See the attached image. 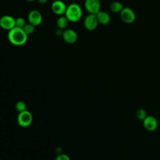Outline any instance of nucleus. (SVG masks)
I'll use <instances>...</instances> for the list:
<instances>
[{
	"instance_id": "obj_20",
	"label": "nucleus",
	"mask_w": 160,
	"mask_h": 160,
	"mask_svg": "<svg viewBox=\"0 0 160 160\" xmlns=\"http://www.w3.org/2000/svg\"><path fill=\"white\" fill-rule=\"evenodd\" d=\"M63 32H64L63 29H60V28H58V29H56V35H57V36H62Z\"/></svg>"
},
{
	"instance_id": "obj_14",
	"label": "nucleus",
	"mask_w": 160,
	"mask_h": 160,
	"mask_svg": "<svg viewBox=\"0 0 160 160\" xmlns=\"http://www.w3.org/2000/svg\"><path fill=\"white\" fill-rule=\"evenodd\" d=\"M124 8L122 4L118 1H114L110 5V9L113 12H120Z\"/></svg>"
},
{
	"instance_id": "obj_21",
	"label": "nucleus",
	"mask_w": 160,
	"mask_h": 160,
	"mask_svg": "<svg viewBox=\"0 0 160 160\" xmlns=\"http://www.w3.org/2000/svg\"><path fill=\"white\" fill-rule=\"evenodd\" d=\"M48 0H38V1L40 3V4H46L47 2H48Z\"/></svg>"
},
{
	"instance_id": "obj_13",
	"label": "nucleus",
	"mask_w": 160,
	"mask_h": 160,
	"mask_svg": "<svg viewBox=\"0 0 160 160\" xmlns=\"http://www.w3.org/2000/svg\"><path fill=\"white\" fill-rule=\"evenodd\" d=\"M69 23V21L67 19V18L64 16H61L60 17H59V18L57 19L56 21V24L57 26L58 27V28L64 29H65Z\"/></svg>"
},
{
	"instance_id": "obj_11",
	"label": "nucleus",
	"mask_w": 160,
	"mask_h": 160,
	"mask_svg": "<svg viewBox=\"0 0 160 160\" xmlns=\"http://www.w3.org/2000/svg\"><path fill=\"white\" fill-rule=\"evenodd\" d=\"M143 125L145 129L148 131H152L157 128L158 121L154 117L152 116H146V118L143 120Z\"/></svg>"
},
{
	"instance_id": "obj_7",
	"label": "nucleus",
	"mask_w": 160,
	"mask_h": 160,
	"mask_svg": "<svg viewBox=\"0 0 160 160\" xmlns=\"http://www.w3.org/2000/svg\"><path fill=\"white\" fill-rule=\"evenodd\" d=\"M84 6L89 14H96L101 9L100 0H86Z\"/></svg>"
},
{
	"instance_id": "obj_17",
	"label": "nucleus",
	"mask_w": 160,
	"mask_h": 160,
	"mask_svg": "<svg viewBox=\"0 0 160 160\" xmlns=\"http://www.w3.org/2000/svg\"><path fill=\"white\" fill-rule=\"evenodd\" d=\"M146 111L142 109H139L136 111V117L138 119L144 120L146 117Z\"/></svg>"
},
{
	"instance_id": "obj_10",
	"label": "nucleus",
	"mask_w": 160,
	"mask_h": 160,
	"mask_svg": "<svg viewBox=\"0 0 160 160\" xmlns=\"http://www.w3.org/2000/svg\"><path fill=\"white\" fill-rule=\"evenodd\" d=\"M62 37L64 41L68 44H73L78 40L77 32L71 29H67L64 30Z\"/></svg>"
},
{
	"instance_id": "obj_12",
	"label": "nucleus",
	"mask_w": 160,
	"mask_h": 160,
	"mask_svg": "<svg viewBox=\"0 0 160 160\" xmlns=\"http://www.w3.org/2000/svg\"><path fill=\"white\" fill-rule=\"evenodd\" d=\"M96 17L98 21V22L102 24V25H106L109 23L111 21V17L109 14L104 11H99L96 14Z\"/></svg>"
},
{
	"instance_id": "obj_22",
	"label": "nucleus",
	"mask_w": 160,
	"mask_h": 160,
	"mask_svg": "<svg viewBox=\"0 0 160 160\" xmlns=\"http://www.w3.org/2000/svg\"><path fill=\"white\" fill-rule=\"evenodd\" d=\"M26 1H28V2H33V1H36V0H26Z\"/></svg>"
},
{
	"instance_id": "obj_18",
	"label": "nucleus",
	"mask_w": 160,
	"mask_h": 160,
	"mask_svg": "<svg viewBox=\"0 0 160 160\" xmlns=\"http://www.w3.org/2000/svg\"><path fill=\"white\" fill-rule=\"evenodd\" d=\"M26 104L22 102V101H19L17 102L16 105V109L20 112L24 111L26 110Z\"/></svg>"
},
{
	"instance_id": "obj_8",
	"label": "nucleus",
	"mask_w": 160,
	"mask_h": 160,
	"mask_svg": "<svg viewBox=\"0 0 160 160\" xmlns=\"http://www.w3.org/2000/svg\"><path fill=\"white\" fill-rule=\"evenodd\" d=\"M66 9V4L61 0H56L51 4V9L56 15L62 16V14H64Z\"/></svg>"
},
{
	"instance_id": "obj_6",
	"label": "nucleus",
	"mask_w": 160,
	"mask_h": 160,
	"mask_svg": "<svg viewBox=\"0 0 160 160\" xmlns=\"http://www.w3.org/2000/svg\"><path fill=\"white\" fill-rule=\"evenodd\" d=\"M0 27L5 30H11L15 27V19L9 15L2 16L0 18Z\"/></svg>"
},
{
	"instance_id": "obj_2",
	"label": "nucleus",
	"mask_w": 160,
	"mask_h": 160,
	"mask_svg": "<svg viewBox=\"0 0 160 160\" xmlns=\"http://www.w3.org/2000/svg\"><path fill=\"white\" fill-rule=\"evenodd\" d=\"M64 15L69 21L75 22L79 21L82 18V10L78 4L71 3L67 6Z\"/></svg>"
},
{
	"instance_id": "obj_9",
	"label": "nucleus",
	"mask_w": 160,
	"mask_h": 160,
	"mask_svg": "<svg viewBox=\"0 0 160 160\" xmlns=\"http://www.w3.org/2000/svg\"><path fill=\"white\" fill-rule=\"evenodd\" d=\"M28 20L29 23L35 27L39 26L42 21V16L41 13L38 10H32L28 14Z\"/></svg>"
},
{
	"instance_id": "obj_4",
	"label": "nucleus",
	"mask_w": 160,
	"mask_h": 160,
	"mask_svg": "<svg viewBox=\"0 0 160 160\" xmlns=\"http://www.w3.org/2000/svg\"><path fill=\"white\" fill-rule=\"evenodd\" d=\"M32 121V116L28 111L20 112L18 117V122L22 127H27L29 126Z\"/></svg>"
},
{
	"instance_id": "obj_16",
	"label": "nucleus",
	"mask_w": 160,
	"mask_h": 160,
	"mask_svg": "<svg viewBox=\"0 0 160 160\" xmlns=\"http://www.w3.org/2000/svg\"><path fill=\"white\" fill-rule=\"evenodd\" d=\"M26 22L25 19L23 18L19 17L15 19V26L20 28H23V27L26 25Z\"/></svg>"
},
{
	"instance_id": "obj_19",
	"label": "nucleus",
	"mask_w": 160,
	"mask_h": 160,
	"mask_svg": "<svg viewBox=\"0 0 160 160\" xmlns=\"http://www.w3.org/2000/svg\"><path fill=\"white\" fill-rule=\"evenodd\" d=\"M56 160H70V159L67 155L62 154L58 156Z\"/></svg>"
},
{
	"instance_id": "obj_15",
	"label": "nucleus",
	"mask_w": 160,
	"mask_h": 160,
	"mask_svg": "<svg viewBox=\"0 0 160 160\" xmlns=\"http://www.w3.org/2000/svg\"><path fill=\"white\" fill-rule=\"evenodd\" d=\"M22 29H23V31H24V32L27 35H29V34H32L34 31L35 26L34 25L31 24V23L26 24V25L23 27Z\"/></svg>"
},
{
	"instance_id": "obj_3",
	"label": "nucleus",
	"mask_w": 160,
	"mask_h": 160,
	"mask_svg": "<svg viewBox=\"0 0 160 160\" xmlns=\"http://www.w3.org/2000/svg\"><path fill=\"white\" fill-rule=\"evenodd\" d=\"M120 17L123 22L130 24L135 21L136 14L130 8L125 7L120 12Z\"/></svg>"
},
{
	"instance_id": "obj_5",
	"label": "nucleus",
	"mask_w": 160,
	"mask_h": 160,
	"mask_svg": "<svg viewBox=\"0 0 160 160\" xmlns=\"http://www.w3.org/2000/svg\"><path fill=\"white\" fill-rule=\"evenodd\" d=\"M99 22L95 14H89L84 19V25L86 29L93 31L98 27Z\"/></svg>"
},
{
	"instance_id": "obj_1",
	"label": "nucleus",
	"mask_w": 160,
	"mask_h": 160,
	"mask_svg": "<svg viewBox=\"0 0 160 160\" xmlns=\"http://www.w3.org/2000/svg\"><path fill=\"white\" fill-rule=\"evenodd\" d=\"M8 38L12 44L20 46L26 43L28 35L24 32L22 28L15 26L14 28L8 31Z\"/></svg>"
}]
</instances>
